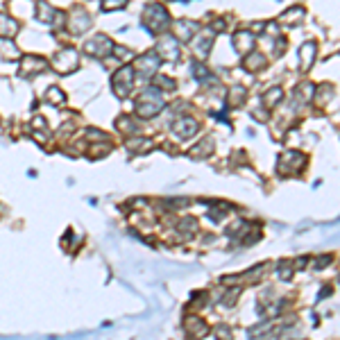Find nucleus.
<instances>
[{"label": "nucleus", "mask_w": 340, "mask_h": 340, "mask_svg": "<svg viewBox=\"0 0 340 340\" xmlns=\"http://www.w3.org/2000/svg\"><path fill=\"white\" fill-rule=\"evenodd\" d=\"M39 18H43V21H50V18H52V9H50L48 5H39Z\"/></svg>", "instance_id": "obj_11"}, {"label": "nucleus", "mask_w": 340, "mask_h": 340, "mask_svg": "<svg viewBox=\"0 0 340 340\" xmlns=\"http://www.w3.org/2000/svg\"><path fill=\"white\" fill-rule=\"evenodd\" d=\"M209 45H211V39H202L197 45V54H207L209 52Z\"/></svg>", "instance_id": "obj_14"}, {"label": "nucleus", "mask_w": 340, "mask_h": 340, "mask_svg": "<svg viewBox=\"0 0 340 340\" xmlns=\"http://www.w3.org/2000/svg\"><path fill=\"white\" fill-rule=\"evenodd\" d=\"M16 30H18V25L12 21V18H7L5 14H0V34H16Z\"/></svg>", "instance_id": "obj_3"}, {"label": "nucleus", "mask_w": 340, "mask_h": 340, "mask_svg": "<svg viewBox=\"0 0 340 340\" xmlns=\"http://www.w3.org/2000/svg\"><path fill=\"white\" fill-rule=\"evenodd\" d=\"M188 120H190V118H188ZM175 129L179 131V134H193V131L197 129V122H193V120H190L188 125H186V122H177V125H175Z\"/></svg>", "instance_id": "obj_8"}, {"label": "nucleus", "mask_w": 340, "mask_h": 340, "mask_svg": "<svg viewBox=\"0 0 340 340\" xmlns=\"http://www.w3.org/2000/svg\"><path fill=\"white\" fill-rule=\"evenodd\" d=\"M263 63H265V61H263V57H261V54H252V57L247 59V68H249V71H256V68H263Z\"/></svg>", "instance_id": "obj_10"}, {"label": "nucleus", "mask_w": 340, "mask_h": 340, "mask_svg": "<svg viewBox=\"0 0 340 340\" xmlns=\"http://www.w3.org/2000/svg\"><path fill=\"white\" fill-rule=\"evenodd\" d=\"M236 45H238V50L247 52V50L252 48V34H249V32H240V34H236Z\"/></svg>", "instance_id": "obj_4"}, {"label": "nucleus", "mask_w": 340, "mask_h": 340, "mask_svg": "<svg viewBox=\"0 0 340 340\" xmlns=\"http://www.w3.org/2000/svg\"><path fill=\"white\" fill-rule=\"evenodd\" d=\"M141 66H143V73H154V68H157V57H150V54H145L143 59H141Z\"/></svg>", "instance_id": "obj_9"}, {"label": "nucleus", "mask_w": 340, "mask_h": 340, "mask_svg": "<svg viewBox=\"0 0 340 340\" xmlns=\"http://www.w3.org/2000/svg\"><path fill=\"white\" fill-rule=\"evenodd\" d=\"M57 68L61 73H68V71H73V68L77 66V54L73 52V50H63V52H59L57 54Z\"/></svg>", "instance_id": "obj_2"}, {"label": "nucleus", "mask_w": 340, "mask_h": 340, "mask_svg": "<svg viewBox=\"0 0 340 340\" xmlns=\"http://www.w3.org/2000/svg\"><path fill=\"white\" fill-rule=\"evenodd\" d=\"M148 23H150V27H152L154 32H161L163 27H166V23H168V14L163 12L159 5H154L152 9H148Z\"/></svg>", "instance_id": "obj_1"}, {"label": "nucleus", "mask_w": 340, "mask_h": 340, "mask_svg": "<svg viewBox=\"0 0 340 340\" xmlns=\"http://www.w3.org/2000/svg\"><path fill=\"white\" fill-rule=\"evenodd\" d=\"M193 27H197L195 25V23H186V21H181L179 25H177V34L181 36V39H190V36H193Z\"/></svg>", "instance_id": "obj_6"}, {"label": "nucleus", "mask_w": 340, "mask_h": 340, "mask_svg": "<svg viewBox=\"0 0 340 340\" xmlns=\"http://www.w3.org/2000/svg\"><path fill=\"white\" fill-rule=\"evenodd\" d=\"M45 98H48L52 104H61L63 102V93L57 89V86H50V91H48V95H45Z\"/></svg>", "instance_id": "obj_7"}, {"label": "nucleus", "mask_w": 340, "mask_h": 340, "mask_svg": "<svg viewBox=\"0 0 340 340\" xmlns=\"http://www.w3.org/2000/svg\"><path fill=\"white\" fill-rule=\"evenodd\" d=\"M299 54H302V68H308V63H311L313 54H315V45H313V43H306Z\"/></svg>", "instance_id": "obj_5"}, {"label": "nucleus", "mask_w": 340, "mask_h": 340, "mask_svg": "<svg viewBox=\"0 0 340 340\" xmlns=\"http://www.w3.org/2000/svg\"><path fill=\"white\" fill-rule=\"evenodd\" d=\"M127 0H104L102 3V7L104 9H111V7H122V5H125Z\"/></svg>", "instance_id": "obj_13"}, {"label": "nucleus", "mask_w": 340, "mask_h": 340, "mask_svg": "<svg viewBox=\"0 0 340 340\" xmlns=\"http://www.w3.org/2000/svg\"><path fill=\"white\" fill-rule=\"evenodd\" d=\"M279 98H281V91H279V89H272L270 93L265 95V102H267V104H275V100H279Z\"/></svg>", "instance_id": "obj_12"}]
</instances>
